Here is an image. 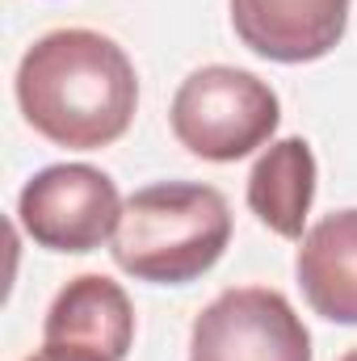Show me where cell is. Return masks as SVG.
Here are the masks:
<instances>
[{
	"instance_id": "1",
	"label": "cell",
	"mask_w": 357,
	"mask_h": 361,
	"mask_svg": "<svg viewBox=\"0 0 357 361\" xmlns=\"http://www.w3.org/2000/svg\"><path fill=\"white\" fill-rule=\"evenodd\" d=\"M17 105L25 122L68 152L118 143L139 109L131 55L97 30H51L17 63Z\"/></svg>"
},
{
	"instance_id": "2",
	"label": "cell",
	"mask_w": 357,
	"mask_h": 361,
	"mask_svg": "<svg viewBox=\"0 0 357 361\" xmlns=\"http://www.w3.org/2000/svg\"><path fill=\"white\" fill-rule=\"evenodd\" d=\"M231 244V210L214 185L160 180L122 202L109 252L118 269L152 286H189Z\"/></svg>"
},
{
	"instance_id": "3",
	"label": "cell",
	"mask_w": 357,
	"mask_h": 361,
	"mask_svg": "<svg viewBox=\"0 0 357 361\" xmlns=\"http://www.w3.org/2000/svg\"><path fill=\"white\" fill-rule=\"evenodd\" d=\"M169 122L185 152L210 164H236L273 139L282 122V101L261 76L210 63L181 80Z\"/></svg>"
},
{
	"instance_id": "4",
	"label": "cell",
	"mask_w": 357,
	"mask_h": 361,
	"mask_svg": "<svg viewBox=\"0 0 357 361\" xmlns=\"http://www.w3.org/2000/svg\"><path fill=\"white\" fill-rule=\"evenodd\" d=\"M122 219L118 185L92 164H51L17 197L21 231L51 252H97Z\"/></svg>"
},
{
	"instance_id": "5",
	"label": "cell",
	"mask_w": 357,
	"mask_h": 361,
	"mask_svg": "<svg viewBox=\"0 0 357 361\" xmlns=\"http://www.w3.org/2000/svg\"><path fill=\"white\" fill-rule=\"evenodd\" d=\"M189 361H311V332L286 294L236 286L193 319Z\"/></svg>"
},
{
	"instance_id": "6",
	"label": "cell",
	"mask_w": 357,
	"mask_h": 361,
	"mask_svg": "<svg viewBox=\"0 0 357 361\" xmlns=\"http://www.w3.org/2000/svg\"><path fill=\"white\" fill-rule=\"evenodd\" d=\"M135 345V307L118 281L105 273L72 277L47 319H42V349L68 361H126Z\"/></svg>"
},
{
	"instance_id": "7",
	"label": "cell",
	"mask_w": 357,
	"mask_h": 361,
	"mask_svg": "<svg viewBox=\"0 0 357 361\" xmlns=\"http://www.w3.org/2000/svg\"><path fill=\"white\" fill-rule=\"evenodd\" d=\"M353 0H231L236 38L273 63H315L349 30Z\"/></svg>"
},
{
	"instance_id": "8",
	"label": "cell",
	"mask_w": 357,
	"mask_h": 361,
	"mask_svg": "<svg viewBox=\"0 0 357 361\" xmlns=\"http://www.w3.org/2000/svg\"><path fill=\"white\" fill-rule=\"evenodd\" d=\"M294 273L315 315L357 328V210L320 219L303 235Z\"/></svg>"
},
{
	"instance_id": "9",
	"label": "cell",
	"mask_w": 357,
	"mask_h": 361,
	"mask_svg": "<svg viewBox=\"0 0 357 361\" xmlns=\"http://www.w3.org/2000/svg\"><path fill=\"white\" fill-rule=\"evenodd\" d=\"M315 202V152L307 139H277L248 173V210L282 240H303Z\"/></svg>"
},
{
	"instance_id": "10",
	"label": "cell",
	"mask_w": 357,
	"mask_h": 361,
	"mask_svg": "<svg viewBox=\"0 0 357 361\" xmlns=\"http://www.w3.org/2000/svg\"><path fill=\"white\" fill-rule=\"evenodd\" d=\"M25 361H68V357H55V353H47V349H42V353H34V357H25Z\"/></svg>"
},
{
	"instance_id": "11",
	"label": "cell",
	"mask_w": 357,
	"mask_h": 361,
	"mask_svg": "<svg viewBox=\"0 0 357 361\" xmlns=\"http://www.w3.org/2000/svg\"><path fill=\"white\" fill-rule=\"evenodd\" d=\"M341 361H357V349H349V353H345V357H341Z\"/></svg>"
}]
</instances>
